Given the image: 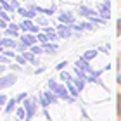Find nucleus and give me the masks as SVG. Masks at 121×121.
<instances>
[{
  "label": "nucleus",
  "instance_id": "17",
  "mask_svg": "<svg viewBox=\"0 0 121 121\" xmlns=\"http://www.w3.org/2000/svg\"><path fill=\"white\" fill-rule=\"evenodd\" d=\"M68 88H69V92L73 93V95H76V93H78V88H74V85L71 83V80H68Z\"/></svg>",
  "mask_w": 121,
  "mask_h": 121
},
{
  "label": "nucleus",
  "instance_id": "4",
  "mask_svg": "<svg viewBox=\"0 0 121 121\" xmlns=\"http://www.w3.org/2000/svg\"><path fill=\"white\" fill-rule=\"evenodd\" d=\"M54 100H56V97H54L50 92H43V93H42V106H43V107H47L48 104H52Z\"/></svg>",
  "mask_w": 121,
  "mask_h": 121
},
{
  "label": "nucleus",
  "instance_id": "27",
  "mask_svg": "<svg viewBox=\"0 0 121 121\" xmlns=\"http://www.w3.org/2000/svg\"><path fill=\"white\" fill-rule=\"evenodd\" d=\"M0 28H5V19L2 21V17H0Z\"/></svg>",
  "mask_w": 121,
  "mask_h": 121
},
{
  "label": "nucleus",
  "instance_id": "18",
  "mask_svg": "<svg viewBox=\"0 0 121 121\" xmlns=\"http://www.w3.org/2000/svg\"><path fill=\"white\" fill-rule=\"evenodd\" d=\"M0 7H4V9H7V10H14V7H12V5H9L5 0H0Z\"/></svg>",
  "mask_w": 121,
  "mask_h": 121
},
{
  "label": "nucleus",
  "instance_id": "15",
  "mask_svg": "<svg viewBox=\"0 0 121 121\" xmlns=\"http://www.w3.org/2000/svg\"><path fill=\"white\" fill-rule=\"evenodd\" d=\"M78 12H80V14H83V16H92V14H93L92 10H90V9H86V7H80V9H78Z\"/></svg>",
  "mask_w": 121,
  "mask_h": 121
},
{
  "label": "nucleus",
  "instance_id": "6",
  "mask_svg": "<svg viewBox=\"0 0 121 121\" xmlns=\"http://www.w3.org/2000/svg\"><path fill=\"white\" fill-rule=\"evenodd\" d=\"M99 12H100L104 17H109V2L102 4V5H99Z\"/></svg>",
  "mask_w": 121,
  "mask_h": 121
},
{
  "label": "nucleus",
  "instance_id": "14",
  "mask_svg": "<svg viewBox=\"0 0 121 121\" xmlns=\"http://www.w3.org/2000/svg\"><path fill=\"white\" fill-rule=\"evenodd\" d=\"M16 104H17V100H16V99H12V100H9L7 107H5V111H7V112H10V111L14 109V106H16Z\"/></svg>",
  "mask_w": 121,
  "mask_h": 121
},
{
  "label": "nucleus",
  "instance_id": "24",
  "mask_svg": "<svg viewBox=\"0 0 121 121\" xmlns=\"http://www.w3.org/2000/svg\"><path fill=\"white\" fill-rule=\"evenodd\" d=\"M5 100H7V99H5V95H0V106H2V104H5Z\"/></svg>",
  "mask_w": 121,
  "mask_h": 121
},
{
  "label": "nucleus",
  "instance_id": "23",
  "mask_svg": "<svg viewBox=\"0 0 121 121\" xmlns=\"http://www.w3.org/2000/svg\"><path fill=\"white\" fill-rule=\"evenodd\" d=\"M0 17H2V19H5V21H9V16L5 14V12H2V10H0Z\"/></svg>",
  "mask_w": 121,
  "mask_h": 121
},
{
  "label": "nucleus",
  "instance_id": "26",
  "mask_svg": "<svg viewBox=\"0 0 121 121\" xmlns=\"http://www.w3.org/2000/svg\"><path fill=\"white\" fill-rule=\"evenodd\" d=\"M0 62H7V56H0Z\"/></svg>",
  "mask_w": 121,
  "mask_h": 121
},
{
  "label": "nucleus",
  "instance_id": "19",
  "mask_svg": "<svg viewBox=\"0 0 121 121\" xmlns=\"http://www.w3.org/2000/svg\"><path fill=\"white\" fill-rule=\"evenodd\" d=\"M42 50H43L42 47H38V45H31V52H33V54H40Z\"/></svg>",
  "mask_w": 121,
  "mask_h": 121
},
{
  "label": "nucleus",
  "instance_id": "7",
  "mask_svg": "<svg viewBox=\"0 0 121 121\" xmlns=\"http://www.w3.org/2000/svg\"><path fill=\"white\" fill-rule=\"evenodd\" d=\"M23 42H24V45H33V43L36 42V38L33 35H24L23 36Z\"/></svg>",
  "mask_w": 121,
  "mask_h": 121
},
{
  "label": "nucleus",
  "instance_id": "11",
  "mask_svg": "<svg viewBox=\"0 0 121 121\" xmlns=\"http://www.w3.org/2000/svg\"><path fill=\"white\" fill-rule=\"evenodd\" d=\"M5 35H10V36L17 35V26H16V24H10V26H9V30L5 31Z\"/></svg>",
  "mask_w": 121,
  "mask_h": 121
},
{
  "label": "nucleus",
  "instance_id": "1",
  "mask_svg": "<svg viewBox=\"0 0 121 121\" xmlns=\"http://www.w3.org/2000/svg\"><path fill=\"white\" fill-rule=\"evenodd\" d=\"M48 86H50V88H52V92L56 93L57 97H60V99H66V100H73V99H71V97L68 95V90H66V88H64L62 85L56 83V81H54V80H50V81H48Z\"/></svg>",
  "mask_w": 121,
  "mask_h": 121
},
{
  "label": "nucleus",
  "instance_id": "21",
  "mask_svg": "<svg viewBox=\"0 0 121 121\" xmlns=\"http://www.w3.org/2000/svg\"><path fill=\"white\" fill-rule=\"evenodd\" d=\"M60 78H62L64 81H68V80H71V76H69L68 73H62V74H60Z\"/></svg>",
  "mask_w": 121,
  "mask_h": 121
},
{
  "label": "nucleus",
  "instance_id": "16",
  "mask_svg": "<svg viewBox=\"0 0 121 121\" xmlns=\"http://www.w3.org/2000/svg\"><path fill=\"white\" fill-rule=\"evenodd\" d=\"M57 48V45H54V43H47V45H43V50H47V52H54Z\"/></svg>",
  "mask_w": 121,
  "mask_h": 121
},
{
  "label": "nucleus",
  "instance_id": "2",
  "mask_svg": "<svg viewBox=\"0 0 121 121\" xmlns=\"http://www.w3.org/2000/svg\"><path fill=\"white\" fill-rule=\"evenodd\" d=\"M35 109H36L35 100H33V99H26L24 100V111H26V118L28 119H31L35 116Z\"/></svg>",
  "mask_w": 121,
  "mask_h": 121
},
{
  "label": "nucleus",
  "instance_id": "30",
  "mask_svg": "<svg viewBox=\"0 0 121 121\" xmlns=\"http://www.w3.org/2000/svg\"><path fill=\"white\" fill-rule=\"evenodd\" d=\"M118 83L121 85V73H119V76H118Z\"/></svg>",
  "mask_w": 121,
  "mask_h": 121
},
{
  "label": "nucleus",
  "instance_id": "13",
  "mask_svg": "<svg viewBox=\"0 0 121 121\" xmlns=\"http://www.w3.org/2000/svg\"><path fill=\"white\" fill-rule=\"evenodd\" d=\"M95 56H97V50H88V52H86L85 56H83V59H85V60H88V59H93Z\"/></svg>",
  "mask_w": 121,
  "mask_h": 121
},
{
  "label": "nucleus",
  "instance_id": "9",
  "mask_svg": "<svg viewBox=\"0 0 121 121\" xmlns=\"http://www.w3.org/2000/svg\"><path fill=\"white\" fill-rule=\"evenodd\" d=\"M0 45L2 47H16V42L9 40V38H4V40H0Z\"/></svg>",
  "mask_w": 121,
  "mask_h": 121
},
{
  "label": "nucleus",
  "instance_id": "22",
  "mask_svg": "<svg viewBox=\"0 0 121 121\" xmlns=\"http://www.w3.org/2000/svg\"><path fill=\"white\" fill-rule=\"evenodd\" d=\"M16 60H17L19 64H24V62H26V59H24V57H21V56H17V57H16Z\"/></svg>",
  "mask_w": 121,
  "mask_h": 121
},
{
  "label": "nucleus",
  "instance_id": "5",
  "mask_svg": "<svg viewBox=\"0 0 121 121\" xmlns=\"http://www.w3.org/2000/svg\"><path fill=\"white\" fill-rule=\"evenodd\" d=\"M59 21H60V23H64V24H73L74 17H73V14H71V12H62V14H59Z\"/></svg>",
  "mask_w": 121,
  "mask_h": 121
},
{
  "label": "nucleus",
  "instance_id": "28",
  "mask_svg": "<svg viewBox=\"0 0 121 121\" xmlns=\"http://www.w3.org/2000/svg\"><path fill=\"white\" fill-rule=\"evenodd\" d=\"M64 66H66V62H60V64H57V69H62Z\"/></svg>",
  "mask_w": 121,
  "mask_h": 121
},
{
  "label": "nucleus",
  "instance_id": "20",
  "mask_svg": "<svg viewBox=\"0 0 121 121\" xmlns=\"http://www.w3.org/2000/svg\"><path fill=\"white\" fill-rule=\"evenodd\" d=\"M24 116H26V111H24V109H17V118H19V119H24Z\"/></svg>",
  "mask_w": 121,
  "mask_h": 121
},
{
  "label": "nucleus",
  "instance_id": "29",
  "mask_svg": "<svg viewBox=\"0 0 121 121\" xmlns=\"http://www.w3.org/2000/svg\"><path fill=\"white\" fill-rule=\"evenodd\" d=\"M118 33L121 35V19H119V28H118Z\"/></svg>",
  "mask_w": 121,
  "mask_h": 121
},
{
  "label": "nucleus",
  "instance_id": "10",
  "mask_svg": "<svg viewBox=\"0 0 121 121\" xmlns=\"http://www.w3.org/2000/svg\"><path fill=\"white\" fill-rule=\"evenodd\" d=\"M21 28H23V30H30V31H36V26H33L30 21H24V23L21 24Z\"/></svg>",
  "mask_w": 121,
  "mask_h": 121
},
{
  "label": "nucleus",
  "instance_id": "3",
  "mask_svg": "<svg viewBox=\"0 0 121 121\" xmlns=\"http://www.w3.org/2000/svg\"><path fill=\"white\" fill-rule=\"evenodd\" d=\"M16 83V74H9V76H2L0 78V90L7 88V86Z\"/></svg>",
  "mask_w": 121,
  "mask_h": 121
},
{
  "label": "nucleus",
  "instance_id": "8",
  "mask_svg": "<svg viewBox=\"0 0 121 121\" xmlns=\"http://www.w3.org/2000/svg\"><path fill=\"white\" fill-rule=\"evenodd\" d=\"M17 12L21 16H24V17H33L35 16V10H26V9H17Z\"/></svg>",
  "mask_w": 121,
  "mask_h": 121
},
{
  "label": "nucleus",
  "instance_id": "25",
  "mask_svg": "<svg viewBox=\"0 0 121 121\" xmlns=\"http://www.w3.org/2000/svg\"><path fill=\"white\" fill-rule=\"evenodd\" d=\"M23 99H26V93H21V95L16 99V100H23Z\"/></svg>",
  "mask_w": 121,
  "mask_h": 121
},
{
  "label": "nucleus",
  "instance_id": "12",
  "mask_svg": "<svg viewBox=\"0 0 121 121\" xmlns=\"http://www.w3.org/2000/svg\"><path fill=\"white\" fill-rule=\"evenodd\" d=\"M24 59H26V60H30V62H36L35 54H31V52H24Z\"/></svg>",
  "mask_w": 121,
  "mask_h": 121
}]
</instances>
